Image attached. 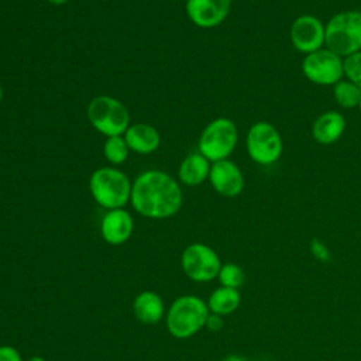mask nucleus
Listing matches in <instances>:
<instances>
[{"mask_svg":"<svg viewBox=\"0 0 361 361\" xmlns=\"http://www.w3.org/2000/svg\"><path fill=\"white\" fill-rule=\"evenodd\" d=\"M130 202L137 213L148 219H168L182 207L179 183L169 173L149 169L140 173L131 186Z\"/></svg>","mask_w":361,"mask_h":361,"instance_id":"nucleus-1","label":"nucleus"},{"mask_svg":"<svg viewBox=\"0 0 361 361\" xmlns=\"http://www.w3.org/2000/svg\"><path fill=\"white\" fill-rule=\"evenodd\" d=\"M210 310L207 303L195 295L176 298L166 310L165 322L169 334L178 340L193 337L204 329Z\"/></svg>","mask_w":361,"mask_h":361,"instance_id":"nucleus-2","label":"nucleus"},{"mask_svg":"<svg viewBox=\"0 0 361 361\" xmlns=\"http://www.w3.org/2000/svg\"><path fill=\"white\" fill-rule=\"evenodd\" d=\"M131 186L128 176L113 166L96 169L89 179V190L94 202L107 209H121L131 197Z\"/></svg>","mask_w":361,"mask_h":361,"instance_id":"nucleus-3","label":"nucleus"},{"mask_svg":"<svg viewBox=\"0 0 361 361\" xmlns=\"http://www.w3.org/2000/svg\"><path fill=\"white\" fill-rule=\"evenodd\" d=\"M324 47L345 58L361 51V11L345 10L336 13L324 24Z\"/></svg>","mask_w":361,"mask_h":361,"instance_id":"nucleus-4","label":"nucleus"},{"mask_svg":"<svg viewBox=\"0 0 361 361\" xmlns=\"http://www.w3.org/2000/svg\"><path fill=\"white\" fill-rule=\"evenodd\" d=\"M238 142V130L235 123L227 117L212 120L202 131L197 149L210 162L228 159Z\"/></svg>","mask_w":361,"mask_h":361,"instance_id":"nucleus-5","label":"nucleus"},{"mask_svg":"<svg viewBox=\"0 0 361 361\" xmlns=\"http://www.w3.org/2000/svg\"><path fill=\"white\" fill-rule=\"evenodd\" d=\"M87 118L93 128L106 137L123 135L130 127L128 109L113 96H96L87 106Z\"/></svg>","mask_w":361,"mask_h":361,"instance_id":"nucleus-6","label":"nucleus"},{"mask_svg":"<svg viewBox=\"0 0 361 361\" xmlns=\"http://www.w3.org/2000/svg\"><path fill=\"white\" fill-rule=\"evenodd\" d=\"M245 148L251 161L261 166H269L282 157L283 140L274 124L262 120L248 128Z\"/></svg>","mask_w":361,"mask_h":361,"instance_id":"nucleus-7","label":"nucleus"},{"mask_svg":"<svg viewBox=\"0 0 361 361\" xmlns=\"http://www.w3.org/2000/svg\"><path fill=\"white\" fill-rule=\"evenodd\" d=\"M180 268L190 281L204 283L217 278L221 261L210 245L192 243L182 251Z\"/></svg>","mask_w":361,"mask_h":361,"instance_id":"nucleus-8","label":"nucleus"},{"mask_svg":"<svg viewBox=\"0 0 361 361\" xmlns=\"http://www.w3.org/2000/svg\"><path fill=\"white\" fill-rule=\"evenodd\" d=\"M300 69L303 76L317 86H334L344 78L343 58L326 47L305 55Z\"/></svg>","mask_w":361,"mask_h":361,"instance_id":"nucleus-9","label":"nucleus"},{"mask_svg":"<svg viewBox=\"0 0 361 361\" xmlns=\"http://www.w3.org/2000/svg\"><path fill=\"white\" fill-rule=\"evenodd\" d=\"M326 27L323 21L313 14H302L293 20L289 28L292 47L303 54H312L324 47Z\"/></svg>","mask_w":361,"mask_h":361,"instance_id":"nucleus-10","label":"nucleus"},{"mask_svg":"<svg viewBox=\"0 0 361 361\" xmlns=\"http://www.w3.org/2000/svg\"><path fill=\"white\" fill-rule=\"evenodd\" d=\"M209 182L212 188L224 197H237L245 185L243 171L230 159L212 162Z\"/></svg>","mask_w":361,"mask_h":361,"instance_id":"nucleus-11","label":"nucleus"},{"mask_svg":"<svg viewBox=\"0 0 361 361\" xmlns=\"http://www.w3.org/2000/svg\"><path fill=\"white\" fill-rule=\"evenodd\" d=\"M233 0H186L189 20L200 28H214L230 14Z\"/></svg>","mask_w":361,"mask_h":361,"instance_id":"nucleus-12","label":"nucleus"},{"mask_svg":"<svg viewBox=\"0 0 361 361\" xmlns=\"http://www.w3.org/2000/svg\"><path fill=\"white\" fill-rule=\"evenodd\" d=\"M133 230L134 220L124 207L107 210L100 221L102 238L110 245L124 244L131 237Z\"/></svg>","mask_w":361,"mask_h":361,"instance_id":"nucleus-13","label":"nucleus"},{"mask_svg":"<svg viewBox=\"0 0 361 361\" xmlns=\"http://www.w3.org/2000/svg\"><path fill=\"white\" fill-rule=\"evenodd\" d=\"M345 118L337 110H327L319 114L312 123V137L320 145H331L337 142L345 131Z\"/></svg>","mask_w":361,"mask_h":361,"instance_id":"nucleus-14","label":"nucleus"},{"mask_svg":"<svg viewBox=\"0 0 361 361\" xmlns=\"http://www.w3.org/2000/svg\"><path fill=\"white\" fill-rule=\"evenodd\" d=\"M130 151L137 154H151L158 149L161 144V135L158 130L147 123L130 124V127L123 134Z\"/></svg>","mask_w":361,"mask_h":361,"instance_id":"nucleus-15","label":"nucleus"},{"mask_svg":"<svg viewBox=\"0 0 361 361\" xmlns=\"http://www.w3.org/2000/svg\"><path fill=\"white\" fill-rule=\"evenodd\" d=\"M133 312L135 319L144 324H157L166 314L164 299L154 290L140 292L133 300Z\"/></svg>","mask_w":361,"mask_h":361,"instance_id":"nucleus-16","label":"nucleus"},{"mask_svg":"<svg viewBox=\"0 0 361 361\" xmlns=\"http://www.w3.org/2000/svg\"><path fill=\"white\" fill-rule=\"evenodd\" d=\"M212 162L203 157L199 151L192 152L183 158L179 165L178 176L179 180L186 186H197L209 179Z\"/></svg>","mask_w":361,"mask_h":361,"instance_id":"nucleus-17","label":"nucleus"},{"mask_svg":"<svg viewBox=\"0 0 361 361\" xmlns=\"http://www.w3.org/2000/svg\"><path fill=\"white\" fill-rule=\"evenodd\" d=\"M206 303H207L210 313L227 316V314L234 313L238 309V306L241 303V295H240L238 289L219 286L210 293Z\"/></svg>","mask_w":361,"mask_h":361,"instance_id":"nucleus-18","label":"nucleus"},{"mask_svg":"<svg viewBox=\"0 0 361 361\" xmlns=\"http://www.w3.org/2000/svg\"><path fill=\"white\" fill-rule=\"evenodd\" d=\"M333 99L343 109H355L361 99V89L343 78L333 86Z\"/></svg>","mask_w":361,"mask_h":361,"instance_id":"nucleus-19","label":"nucleus"},{"mask_svg":"<svg viewBox=\"0 0 361 361\" xmlns=\"http://www.w3.org/2000/svg\"><path fill=\"white\" fill-rule=\"evenodd\" d=\"M128 154H130V148L123 135H113L106 138L103 145V155L110 164L120 165L126 162V159L128 158Z\"/></svg>","mask_w":361,"mask_h":361,"instance_id":"nucleus-20","label":"nucleus"},{"mask_svg":"<svg viewBox=\"0 0 361 361\" xmlns=\"http://www.w3.org/2000/svg\"><path fill=\"white\" fill-rule=\"evenodd\" d=\"M217 279L220 282V286L240 289L244 285L245 274L240 265L234 262H227V264H221Z\"/></svg>","mask_w":361,"mask_h":361,"instance_id":"nucleus-21","label":"nucleus"},{"mask_svg":"<svg viewBox=\"0 0 361 361\" xmlns=\"http://www.w3.org/2000/svg\"><path fill=\"white\" fill-rule=\"evenodd\" d=\"M344 78L361 89V51L343 58Z\"/></svg>","mask_w":361,"mask_h":361,"instance_id":"nucleus-22","label":"nucleus"},{"mask_svg":"<svg viewBox=\"0 0 361 361\" xmlns=\"http://www.w3.org/2000/svg\"><path fill=\"white\" fill-rule=\"evenodd\" d=\"M309 250L313 258H316L320 262H330L331 261V252L329 247L317 237H313L309 243Z\"/></svg>","mask_w":361,"mask_h":361,"instance_id":"nucleus-23","label":"nucleus"},{"mask_svg":"<svg viewBox=\"0 0 361 361\" xmlns=\"http://www.w3.org/2000/svg\"><path fill=\"white\" fill-rule=\"evenodd\" d=\"M0 361H24L20 351L8 344L0 345Z\"/></svg>","mask_w":361,"mask_h":361,"instance_id":"nucleus-24","label":"nucleus"},{"mask_svg":"<svg viewBox=\"0 0 361 361\" xmlns=\"http://www.w3.org/2000/svg\"><path fill=\"white\" fill-rule=\"evenodd\" d=\"M224 326V320H223V316L220 314H216V313H209L207 319H206V324L204 327L209 329L210 331H220Z\"/></svg>","mask_w":361,"mask_h":361,"instance_id":"nucleus-25","label":"nucleus"},{"mask_svg":"<svg viewBox=\"0 0 361 361\" xmlns=\"http://www.w3.org/2000/svg\"><path fill=\"white\" fill-rule=\"evenodd\" d=\"M221 361H248V360L244 358L243 355H238V354H228Z\"/></svg>","mask_w":361,"mask_h":361,"instance_id":"nucleus-26","label":"nucleus"},{"mask_svg":"<svg viewBox=\"0 0 361 361\" xmlns=\"http://www.w3.org/2000/svg\"><path fill=\"white\" fill-rule=\"evenodd\" d=\"M25 361H47V360L44 357H41V355H32V357H30Z\"/></svg>","mask_w":361,"mask_h":361,"instance_id":"nucleus-27","label":"nucleus"},{"mask_svg":"<svg viewBox=\"0 0 361 361\" xmlns=\"http://www.w3.org/2000/svg\"><path fill=\"white\" fill-rule=\"evenodd\" d=\"M51 4H54V6H62V4H65L66 1H69V0H48Z\"/></svg>","mask_w":361,"mask_h":361,"instance_id":"nucleus-28","label":"nucleus"},{"mask_svg":"<svg viewBox=\"0 0 361 361\" xmlns=\"http://www.w3.org/2000/svg\"><path fill=\"white\" fill-rule=\"evenodd\" d=\"M1 100H3V87L0 85V103H1Z\"/></svg>","mask_w":361,"mask_h":361,"instance_id":"nucleus-29","label":"nucleus"},{"mask_svg":"<svg viewBox=\"0 0 361 361\" xmlns=\"http://www.w3.org/2000/svg\"><path fill=\"white\" fill-rule=\"evenodd\" d=\"M358 110H360V114H361V99H360V103H358V107H357Z\"/></svg>","mask_w":361,"mask_h":361,"instance_id":"nucleus-30","label":"nucleus"},{"mask_svg":"<svg viewBox=\"0 0 361 361\" xmlns=\"http://www.w3.org/2000/svg\"><path fill=\"white\" fill-rule=\"evenodd\" d=\"M178 1H186V0H178Z\"/></svg>","mask_w":361,"mask_h":361,"instance_id":"nucleus-31","label":"nucleus"}]
</instances>
